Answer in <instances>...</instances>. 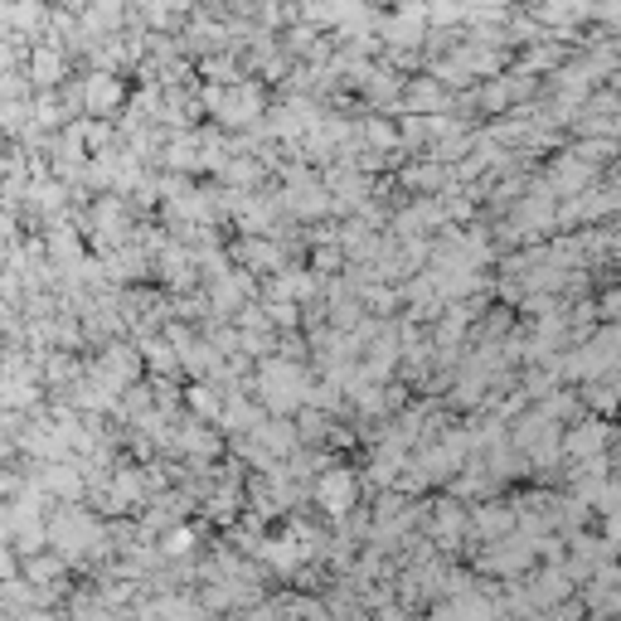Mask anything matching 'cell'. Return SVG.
<instances>
[{
  "mask_svg": "<svg viewBox=\"0 0 621 621\" xmlns=\"http://www.w3.org/2000/svg\"><path fill=\"white\" fill-rule=\"evenodd\" d=\"M209 102L223 112V122H248V117H258V107H262L258 88H238V92H223V98L214 92Z\"/></svg>",
  "mask_w": 621,
  "mask_h": 621,
  "instance_id": "cell-2",
  "label": "cell"
},
{
  "mask_svg": "<svg viewBox=\"0 0 621 621\" xmlns=\"http://www.w3.org/2000/svg\"><path fill=\"white\" fill-rule=\"evenodd\" d=\"M262 384H267V403H277V408H292V403L302 398L296 389H302L306 379L296 374L292 364H267V369H262Z\"/></svg>",
  "mask_w": 621,
  "mask_h": 621,
  "instance_id": "cell-1",
  "label": "cell"
},
{
  "mask_svg": "<svg viewBox=\"0 0 621 621\" xmlns=\"http://www.w3.org/2000/svg\"><path fill=\"white\" fill-rule=\"evenodd\" d=\"M573 451H582V457H592L597 447H602V427L597 423H588V433H573V442H568Z\"/></svg>",
  "mask_w": 621,
  "mask_h": 621,
  "instance_id": "cell-4",
  "label": "cell"
},
{
  "mask_svg": "<svg viewBox=\"0 0 621 621\" xmlns=\"http://www.w3.org/2000/svg\"><path fill=\"white\" fill-rule=\"evenodd\" d=\"M316 500L326 510H345L354 500V481H350V471H330V476H320V485H316Z\"/></svg>",
  "mask_w": 621,
  "mask_h": 621,
  "instance_id": "cell-3",
  "label": "cell"
},
{
  "mask_svg": "<svg viewBox=\"0 0 621 621\" xmlns=\"http://www.w3.org/2000/svg\"><path fill=\"white\" fill-rule=\"evenodd\" d=\"M602 310H607V316H621V292H612V296H607V302H602Z\"/></svg>",
  "mask_w": 621,
  "mask_h": 621,
  "instance_id": "cell-5",
  "label": "cell"
}]
</instances>
